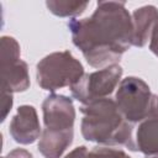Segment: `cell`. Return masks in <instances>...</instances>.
<instances>
[{
	"label": "cell",
	"instance_id": "obj_11",
	"mask_svg": "<svg viewBox=\"0 0 158 158\" xmlns=\"http://www.w3.org/2000/svg\"><path fill=\"white\" fill-rule=\"evenodd\" d=\"M73 138L74 131L54 132L43 128L38 142V151L44 158H60L72 144Z\"/></svg>",
	"mask_w": 158,
	"mask_h": 158
},
{
	"label": "cell",
	"instance_id": "obj_16",
	"mask_svg": "<svg viewBox=\"0 0 158 158\" xmlns=\"http://www.w3.org/2000/svg\"><path fill=\"white\" fill-rule=\"evenodd\" d=\"M6 158H33V157L28 151L23 148H15L11 152H9Z\"/></svg>",
	"mask_w": 158,
	"mask_h": 158
},
{
	"label": "cell",
	"instance_id": "obj_3",
	"mask_svg": "<svg viewBox=\"0 0 158 158\" xmlns=\"http://www.w3.org/2000/svg\"><path fill=\"white\" fill-rule=\"evenodd\" d=\"M115 101L122 116L132 125L158 116V95L137 77H127L118 84Z\"/></svg>",
	"mask_w": 158,
	"mask_h": 158
},
{
	"label": "cell",
	"instance_id": "obj_15",
	"mask_svg": "<svg viewBox=\"0 0 158 158\" xmlns=\"http://www.w3.org/2000/svg\"><path fill=\"white\" fill-rule=\"evenodd\" d=\"M64 158H91V156L85 146H80L70 151Z\"/></svg>",
	"mask_w": 158,
	"mask_h": 158
},
{
	"label": "cell",
	"instance_id": "obj_8",
	"mask_svg": "<svg viewBox=\"0 0 158 158\" xmlns=\"http://www.w3.org/2000/svg\"><path fill=\"white\" fill-rule=\"evenodd\" d=\"M9 132L14 141L20 144H31L37 141L42 131L36 109L32 105H21L11 118Z\"/></svg>",
	"mask_w": 158,
	"mask_h": 158
},
{
	"label": "cell",
	"instance_id": "obj_13",
	"mask_svg": "<svg viewBox=\"0 0 158 158\" xmlns=\"http://www.w3.org/2000/svg\"><path fill=\"white\" fill-rule=\"evenodd\" d=\"M91 158H131L125 151L107 147V146H98L90 151Z\"/></svg>",
	"mask_w": 158,
	"mask_h": 158
},
{
	"label": "cell",
	"instance_id": "obj_18",
	"mask_svg": "<svg viewBox=\"0 0 158 158\" xmlns=\"http://www.w3.org/2000/svg\"><path fill=\"white\" fill-rule=\"evenodd\" d=\"M2 158H6V157H2Z\"/></svg>",
	"mask_w": 158,
	"mask_h": 158
},
{
	"label": "cell",
	"instance_id": "obj_7",
	"mask_svg": "<svg viewBox=\"0 0 158 158\" xmlns=\"http://www.w3.org/2000/svg\"><path fill=\"white\" fill-rule=\"evenodd\" d=\"M44 130L54 132L74 131L75 109L73 100L65 95L51 94L42 104Z\"/></svg>",
	"mask_w": 158,
	"mask_h": 158
},
{
	"label": "cell",
	"instance_id": "obj_5",
	"mask_svg": "<svg viewBox=\"0 0 158 158\" xmlns=\"http://www.w3.org/2000/svg\"><path fill=\"white\" fill-rule=\"evenodd\" d=\"M122 72L121 65L111 64L96 72L86 73L70 86L72 95L83 105L98 99L109 98L120 84Z\"/></svg>",
	"mask_w": 158,
	"mask_h": 158
},
{
	"label": "cell",
	"instance_id": "obj_2",
	"mask_svg": "<svg viewBox=\"0 0 158 158\" xmlns=\"http://www.w3.org/2000/svg\"><path fill=\"white\" fill-rule=\"evenodd\" d=\"M83 120L80 131L89 142L101 146H125L137 152L133 138V125L118 110L116 101L110 98L98 99L80 106Z\"/></svg>",
	"mask_w": 158,
	"mask_h": 158
},
{
	"label": "cell",
	"instance_id": "obj_10",
	"mask_svg": "<svg viewBox=\"0 0 158 158\" xmlns=\"http://www.w3.org/2000/svg\"><path fill=\"white\" fill-rule=\"evenodd\" d=\"M136 148L144 158H158V116L139 122L135 137Z\"/></svg>",
	"mask_w": 158,
	"mask_h": 158
},
{
	"label": "cell",
	"instance_id": "obj_12",
	"mask_svg": "<svg viewBox=\"0 0 158 158\" xmlns=\"http://www.w3.org/2000/svg\"><path fill=\"white\" fill-rule=\"evenodd\" d=\"M48 10L59 17H77L81 15L88 7V1H72V0H48L46 2Z\"/></svg>",
	"mask_w": 158,
	"mask_h": 158
},
{
	"label": "cell",
	"instance_id": "obj_6",
	"mask_svg": "<svg viewBox=\"0 0 158 158\" xmlns=\"http://www.w3.org/2000/svg\"><path fill=\"white\" fill-rule=\"evenodd\" d=\"M1 48V90L20 93L30 88V74L26 62L21 60L20 44L10 36H2Z\"/></svg>",
	"mask_w": 158,
	"mask_h": 158
},
{
	"label": "cell",
	"instance_id": "obj_1",
	"mask_svg": "<svg viewBox=\"0 0 158 158\" xmlns=\"http://www.w3.org/2000/svg\"><path fill=\"white\" fill-rule=\"evenodd\" d=\"M72 41L94 68L117 64L133 42V23L123 1H98L94 14L68 22Z\"/></svg>",
	"mask_w": 158,
	"mask_h": 158
},
{
	"label": "cell",
	"instance_id": "obj_4",
	"mask_svg": "<svg viewBox=\"0 0 158 158\" xmlns=\"http://www.w3.org/2000/svg\"><path fill=\"white\" fill-rule=\"evenodd\" d=\"M84 67L69 51L53 52L42 58L36 67L38 85L47 91H56L74 85L83 75Z\"/></svg>",
	"mask_w": 158,
	"mask_h": 158
},
{
	"label": "cell",
	"instance_id": "obj_9",
	"mask_svg": "<svg viewBox=\"0 0 158 158\" xmlns=\"http://www.w3.org/2000/svg\"><path fill=\"white\" fill-rule=\"evenodd\" d=\"M133 42L135 47H143L152 36L154 27L158 25V10L153 5H146L136 9L132 14Z\"/></svg>",
	"mask_w": 158,
	"mask_h": 158
},
{
	"label": "cell",
	"instance_id": "obj_17",
	"mask_svg": "<svg viewBox=\"0 0 158 158\" xmlns=\"http://www.w3.org/2000/svg\"><path fill=\"white\" fill-rule=\"evenodd\" d=\"M149 49L153 54H156L158 57V25L154 27L151 40H149Z\"/></svg>",
	"mask_w": 158,
	"mask_h": 158
},
{
	"label": "cell",
	"instance_id": "obj_14",
	"mask_svg": "<svg viewBox=\"0 0 158 158\" xmlns=\"http://www.w3.org/2000/svg\"><path fill=\"white\" fill-rule=\"evenodd\" d=\"M12 102H14L12 93L1 90V109H2V111H1V121H5L7 114L11 111Z\"/></svg>",
	"mask_w": 158,
	"mask_h": 158
}]
</instances>
